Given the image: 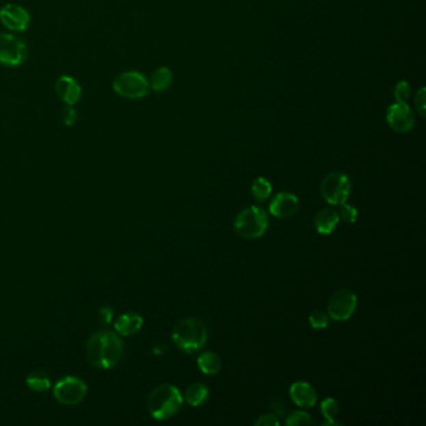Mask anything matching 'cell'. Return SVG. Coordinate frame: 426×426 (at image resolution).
<instances>
[{
	"mask_svg": "<svg viewBox=\"0 0 426 426\" xmlns=\"http://www.w3.org/2000/svg\"><path fill=\"white\" fill-rule=\"evenodd\" d=\"M123 354V341L116 332L101 330L93 334L88 340V359L95 368H114L122 360Z\"/></svg>",
	"mask_w": 426,
	"mask_h": 426,
	"instance_id": "1",
	"label": "cell"
},
{
	"mask_svg": "<svg viewBox=\"0 0 426 426\" xmlns=\"http://www.w3.org/2000/svg\"><path fill=\"white\" fill-rule=\"evenodd\" d=\"M181 391L174 385L163 384L152 391L148 399V410L155 420L170 419L183 406Z\"/></svg>",
	"mask_w": 426,
	"mask_h": 426,
	"instance_id": "2",
	"label": "cell"
},
{
	"mask_svg": "<svg viewBox=\"0 0 426 426\" xmlns=\"http://www.w3.org/2000/svg\"><path fill=\"white\" fill-rule=\"evenodd\" d=\"M172 336L176 347L184 353L194 354L205 345L208 340V330L199 319H184L175 325Z\"/></svg>",
	"mask_w": 426,
	"mask_h": 426,
	"instance_id": "3",
	"label": "cell"
},
{
	"mask_svg": "<svg viewBox=\"0 0 426 426\" xmlns=\"http://www.w3.org/2000/svg\"><path fill=\"white\" fill-rule=\"evenodd\" d=\"M269 217L267 211L261 207H250L239 213L234 222V229L239 237L244 239H258L267 231Z\"/></svg>",
	"mask_w": 426,
	"mask_h": 426,
	"instance_id": "4",
	"label": "cell"
},
{
	"mask_svg": "<svg viewBox=\"0 0 426 426\" xmlns=\"http://www.w3.org/2000/svg\"><path fill=\"white\" fill-rule=\"evenodd\" d=\"M113 89L116 94L125 99H143L150 92L149 80L142 72L129 70L119 74L113 81Z\"/></svg>",
	"mask_w": 426,
	"mask_h": 426,
	"instance_id": "5",
	"label": "cell"
},
{
	"mask_svg": "<svg viewBox=\"0 0 426 426\" xmlns=\"http://www.w3.org/2000/svg\"><path fill=\"white\" fill-rule=\"evenodd\" d=\"M321 196L332 205L347 202L351 191V181L347 174L335 172L329 174L321 183Z\"/></svg>",
	"mask_w": 426,
	"mask_h": 426,
	"instance_id": "6",
	"label": "cell"
},
{
	"mask_svg": "<svg viewBox=\"0 0 426 426\" xmlns=\"http://www.w3.org/2000/svg\"><path fill=\"white\" fill-rule=\"evenodd\" d=\"M88 388L83 380L75 376H66L54 386V397L66 406L79 404L87 395Z\"/></svg>",
	"mask_w": 426,
	"mask_h": 426,
	"instance_id": "7",
	"label": "cell"
},
{
	"mask_svg": "<svg viewBox=\"0 0 426 426\" xmlns=\"http://www.w3.org/2000/svg\"><path fill=\"white\" fill-rule=\"evenodd\" d=\"M28 57V48L22 39L12 34H0V64L5 66H22Z\"/></svg>",
	"mask_w": 426,
	"mask_h": 426,
	"instance_id": "8",
	"label": "cell"
},
{
	"mask_svg": "<svg viewBox=\"0 0 426 426\" xmlns=\"http://www.w3.org/2000/svg\"><path fill=\"white\" fill-rule=\"evenodd\" d=\"M358 305V296L353 290L340 289L332 294L328 304V314L336 321H345L353 317Z\"/></svg>",
	"mask_w": 426,
	"mask_h": 426,
	"instance_id": "9",
	"label": "cell"
},
{
	"mask_svg": "<svg viewBox=\"0 0 426 426\" xmlns=\"http://www.w3.org/2000/svg\"><path fill=\"white\" fill-rule=\"evenodd\" d=\"M386 122L397 133H409L415 127V116L406 103L397 101L388 108Z\"/></svg>",
	"mask_w": 426,
	"mask_h": 426,
	"instance_id": "10",
	"label": "cell"
},
{
	"mask_svg": "<svg viewBox=\"0 0 426 426\" xmlns=\"http://www.w3.org/2000/svg\"><path fill=\"white\" fill-rule=\"evenodd\" d=\"M0 22L12 31H25L29 28L30 14L18 4H7L0 9Z\"/></svg>",
	"mask_w": 426,
	"mask_h": 426,
	"instance_id": "11",
	"label": "cell"
},
{
	"mask_svg": "<svg viewBox=\"0 0 426 426\" xmlns=\"http://www.w3.org/2000/svg\"><path fill=\"white\" fill-rule=\"evenodd\" d=\"M299 209V199L289 191H282L270 202L269 210L276 217L285 219L293 217Z\"/></svg>",
	"mask_w": 426,
	"mask_h": 426,
	"instance_id": "12",
	"label": "cell"
},
{
	"mask_svg": "<svg viewBox=\"0 0 426 426\" xmlns=\"http://www.w3.org/2000/svg\"><path fill=\"white\" fill-rule=\"evenodd\" d=\"M55 92L59 99L64 101L66 105H75L81 98V88L78 81L69 75H63L57 80Z\"/></svg>",
	"mask_w": 426,
	"mask_h": 426,
	"instance_id": "13",
	"label": "cell"
},
{
	"mask_svg": "<svg viewBox=\"0 0 426 426\" xmlns=\"http://www.w3.org/2000/svg\"><path fill=\"white\" fill-rule=\"evenodd\" d=\"M290 397L297 406L312 408L318 401V394L310 384L306 382H295L290 386Z\"/></svg>",
	"mask_w": 426,
	"mask_h": 426,
	"instance_id": "14",
	"label": "cell"
},
{
	"mask_svg": "<svg viewBox=\"0 0 426 426\" xmlns=\"http://www.w3.org/2000/svg\"><path fill=\"white\" fill-rule=\"evenodd\" d=\"M143 324L144 320L137 312H125L116 320V329L124 336H129L137 334L143 328Z\"/></svg>",
	"mask_w": 426,
	"mask_h": 426,
	"instance_id": "15",
	"label": "cell"
},
{
	"mask_svg": "<svg viewBox=\"0 0 426 426\" xmlns=\"http://www.w3.org/2000/svg\"><path fill=\"white\" fill-rule=\"evenodd\" d=\"M340 217L338 211L332 208H325L320 210L315 217V228L320 234H332L336 225L339 223Z\"/></svg>",
	"mask_w": 426,
	"mask_h": 426,
	"instance_id": "16",
	"label": "cell"
},
{
	"mask_svg": "<svg viewBox=\"0 0 426 426\" xmlns=\"http://www.w3.org/2000/svg\"><path fill=\"white\" fill-rule=\"evenodd\" d=\"M173 78V72L166 66H161L152 72L149 85L154 92L164 93L169 88L172 87Z\"/></svg>",
	"mask_w": 426,
	"mask_h": 426,
	"instance_id": "17",
	"label": "cell"
},
{
	"mask_svg": "<svg viewBox=\"0 0 426 426\" xmlns=\"http://www.w3.org/2000/svg\"><path fill=\"white\" fill-rule=\"evenodd\" d=\"M198 367L207 375H215L222 369V360L219 355L213 351L202 353L198 358Z\"/></svg>",
	"mask_w": 426,
	"mask_h": 426,
	"instance_id": "18",
	"label": "cell"
},
{
	"mask_svg": "<svg viewBox=\"0 0 426 426\" xmlns=\"http://www.w3.org/2000/svg\"><path fill=\"white\" fill-rule=\"evenodd\" d=\"M187 403L191 406H200L209 399V389L202 383L191 384L185 392Z\"/></svg>",
	"mask_w": 426,
	"mask_h": 426,
	"instance_id": "19",
	"label": "cell"
},
{
	"mask_svg": "<svg viewBox=\"0 0 426 426\" xmlns=\"http://www.w3.org/2000/svg\"><path fill=\"white\" fill-rule=\"evenodd\" d=\"M271 191H273V187L270 184V181H267L265 178H256L253 181V185H252V194L254 198L258 200V202H265L269 196H271Z\"/></svg>",
	"mask_w": 426,
	"mask_h": 426,
	"instance_id": "20",
	"label": "cell"
},
{
	"mask_svg": "<svg viewBox=\"0 0 426 426\" xmlns=\"http://www.w3.org/2000/svg\"><path fill=\"white\" fill-rule=\"evenodd\" d=\"M27 385L29 389L36 392L48 390L51 388V380L43 371H33L27 377Z\"/></svg>",
	"mask_w": 426,
	"mask_h": 426,
	"instance_id": "21",
	"label": "cell"
},
{
	"mask_svg": "<svg viewBox=\"0 0 426 426\" xmlns=\"http://www.w3.org/2000/svg\"><path fill=\"white\" fill-rule=\"evenodd\" d=\"M285 424L289 426H308L312 424V420L308 412H294L285 420Z\"/></svg>",
	"mask_w": 426,
	"mask_h": 426,
	"instance_id": "22",
	"label": "cell"
},
{
	"mask_svg": "<svg viewBox=\"0 0 426 426\" xmlns=\"http://www.w3.org/2000/svg\"><path fill=\"white\" fill-rule=\"evenodd\" d=\"M339 214L340 219L347 222L349 224H354L358 220V210L355 209L353 205L343 202L340 204L339 210H336Z\"/></svg>",
	"mask_w": 426,
	"mask_h": 426,
	"instance_id": "23",
	"label": "cell"
},
{
	"mask_svg": "<svg viewBox=\"0 0 426 426\" xmlns=\"http://www.w3.org/2000/svg\"><path fill=\"white\" fill-rule=\"evenodd\" d=\"M321 414L326 420H332L339 412V404L336 403V400H334L332 397H328L325 400H323V403L320 405Z\"/></svg>",
	"mask_w": 426,
	"mask_h": 426,
	"instance_id": "24",
	"label": "cell"
},
{
	"mask_svg": "<svg viewBox=\"0 0 426 426\" xmlns=\"http://www.w3.org/2000/svg\"><path fill=\"white\" fill-rule=\"evenodd\" d=\"M309 323H310L312 329L321 330L329 326V317L326 315L324 311L315 310L312 311L309 317Z\"/></svg>",
	"mask_w": 426,
	"mask_h": 426,
	"instance_id": "25",
	"label": "cell"
},
{
	"mask_svg": "<svg viewBox=\"0 0 426 426\" xmlns=\"http://www.w3.org/2000/svg\"><path fill=\"white\" fill-rule=\"evenodd\" d=\"M410 94H412V88L409 85V83L405 81V80L399 81L397 84V87L394 89V96H395V99H397V101L405 103V101L409 99Z\"/></svg>",
	"mask_w": 426,
	"mask_h": 426,
	"instance_id": "26",
	"label": "cell"
},
{
	"mask_svg": "<svg viewBox=\"0 0 426 426\" xmlns=\"http://www.w3.org/2000/svg\"><path fill=\"white\" fill-rule=\"evenodd\" d=\"M62 119H63V123L66 124V127L75 125V123L78 122V113L74 108V105H66L64 107V109L62 110Z\"/></svg>",
	"mask_w": 426,
	"mask_h": 426,
	"instance_id": "27",
	"label": "cell"
},
{
	"mask_svg": "<svg viewBox=\"0 0 426 426\" xmlns=\"http://www.w3.org/2000/svg\"><path fill=\"white\" fill-rule=\"evenodd\" d=\"M255 425L258 426H279L280 425V421L278 420V418L273 415V414H267V415H263L259 419L255 421Z\"/></svg>",
	"mask_w": 426,
	"mask_h": 426,
	"instance_id": "28",
	"label": "cell"
},
{
	"mask_svg": "<svg viewBox=\"0 0 426 426\" xmlns=\"http://www.w3.org/2000/svg\"><path fill=\"white\" fill-rule=\"evenodd\" d=\"M415 105H416V109H418V111H419L420 116H425V88H421L419 92H418V94H416V98H415Z\"/></svg>",
	"mask_w": 426,
	"mask_h": 426,
	"instance_id": "29",
	"label": "cell"
},
{
	"mask_svg": "<svg viewBox=\"0 0 426 426\" xmlns=\"http://www.w3.org/2000/svg\"><path fill=\"white\" fill-rule=\"evenodd\" d=\"M101 320L105 323V324H108L111 321V318H113V310L111 309H109V308H103L101 309Z\"/></svg>",
	"mask_w": 426,
	"mask_h": 426,
	"instance_id": "30",
	"label": "cell"
}]
</instances>
